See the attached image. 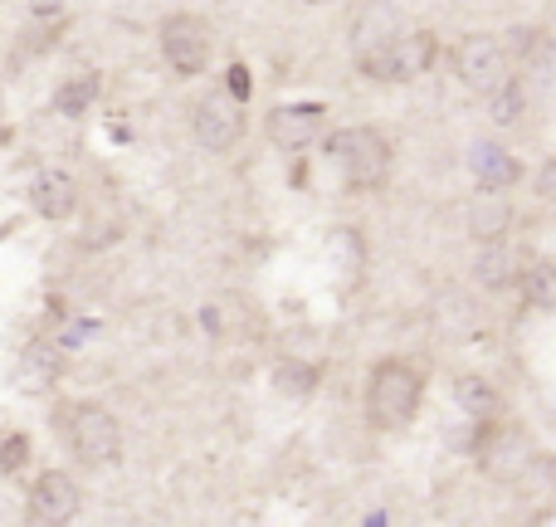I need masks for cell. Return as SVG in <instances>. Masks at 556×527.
Wrapping results in <instances>:
<instances>
[{
    "label": "cell",
    "instance_id": "44dd1931",
    "mask_svg": "<svg viewBox=\"0 0 556 527\" xmlns=\"http://www.w3.org/2000/svg\"><path fill=\"white\" fill-rule=\"evenodd\" d=\"M522 74H538L542 84H556V45L542 35L528 39V49H522Z\"/></svg>",
    "mask_w": 556,
    "mask_h": 527
},
{
    "label": "cell",
    "instance_id": "7a4b0ae2",
    "mask_svg": "<svg viewBox=\"0 0 556 527\" xmlns=\"http://www.w3.org/2000/svg\"><path fill=\"white\" fill-rule=\"evenodd\" d=\"M327 156L352 191H376L391 176V142L376 127H342L337 137H327Z\"/></svg>",
    "mask_w": 556,
    "mask_h": 527
},
{
    "label": "cell",
    "instance_id": "e0dca14e",
    "mask_svg": "<svg viewBox=\"0 0 556 527\" xmlns=\"http://www.w3.org/2000/svg\"><path fill=\"white\" fill-rule=\"evenodd\" d=\"M522 298H528L532 308H556V260H532V264H522Z\"/></svg>",
    "mask_w": 556,
    "mask_h": 527
},
{
    "label": "cell",
    "instance_id": "d4e9b609",
    "mask_svg": "<svg viewBox=\"0 0 556 527\" xmlns=\"http://www.w3.org/2000/svg\"><path fill=\"white\" fill-rule=\"evenodd\" d=\"M225 88H235L240 98H250V74H244V68L235 64V68H230V78H225Z\"/></svg>",
    "mask_w": 556,
    "mask_h": 527
},
{
    "label": "cell",
    "instance_id": "5bb4252c",
    "mask_svg": "<svg viewBox=\"0 0 556 527\" xmlns=\"http://www.w3.org/2000/svg\"><path fill=\"white\" fill-rule=\"evenodd\" d=\"M469 235L473 240H503L508 235V225H513V205H508V196L503 191H493V186H483L479 196L469 201Z\"/></svg>",
    "mask_w": 556,
    "mask_h": 527
},
{
    "label": "cell",
    "instance_id": "52a82bcc",
    "mask_svg": "<svg viewBox=\"0 0 556 527\" xmlns=\"http://www.w3.org/2000/svg\"><path fill=\"white\" fill-rule=\"evenodd\" d=\"M195 137H201L205 152H235L244 137V98L235 88H211V93L195 103V117H191Z\"/></svg>",
    "mask_w": 556,
    "mask_h": 527
},
{
    "label": "cell",
    "instance_id": "9c48e42d",
    "mask_svg": "<svg viewBox=\"0 0 556 527\" xmlns=\"http://www.w3.org/2000/svg\"><path fill=\"white\" fill-rule=\"evenodd\" d=\"M74 513H78V484L68 479L64 469L39 474V479H35V493H29L25 518L39 523V527H59V523L74 518Z\"/></svg>",
    "mask_w": 556,
    "mask_h": 527
},
{
    "label": "cell",
    "instance_id": "603a6c76",
    "mask_svg": "<svg viewBox=\"0 0 556 527\" xmlns=\"http://www.w3.org/2000/svg\"><path fill=\"white\" fill-rule=\"evenodd\" d=\"M532 186H538V196L547 205H556V156H547V162L538 166V176H532Z\"/></svg>",
    "mask_w": 556,
    "mask_h": 527
},
{
    "label": "cell",
    "instance_id": "6da1fadb",
    "mask_svg": "<svg viewBox=\"0 0 556 527\" xmlns=\"http://www.w3.org/2000/svg\"><path fill=\"white\" fill-rule=\"evenodd\" d=\"M425 401V376L415 362L405 356H386L371 366V381H366V415H371L376 430H405L415 421Z\"/></svg>",
    "mask_w": 556,
    "mask_h": 527
},
{
    "label": "cell",
    "instance_id": "9a60e30c",
    "mask_svg": "<svg viewBox=\"0 0 556 527\" xmlns=\"http://www.w3.org/2000/svg\"><path fill=\"white\" fill-rule=\"evenodd\" d=\"M74 201H78L74 176H64V172H39L35 186H29V205H35L45 221H64V215H74Z\"/></svg>",
    "mask_w": 556,
    "mask_h": 527
},
{
    "label": "cell",
    "instance_id": "d6986e66",
    "mask_svg": "<svg viewBox=\"0 0 556 527\" xmlns=\"http://www.w3.org/2000/svg\"><path fill=\"white\" fill-rule=\"evenodd\" d=\"M54 376H59V352L54 347H29L25 352V362H20V386L25 391H45V386H54Z\"/></svg>",
    "mask_w": 556,
    "mask_h": 527
},
{
    "label": "cell",
    "instance_id": "3957f363",
    "mask_svg": "<svg viewBox=\"0 0 556 527\" xmlns=\"http://www.w3.org/2000/svg\"><path fill=\"white\" fill-rule=\"evenodd\" d=\"M59 435L68 440V450L78 454L84 464H113L117 450H123V430L117 421L93 401H74V405H59Z\"/></svg>",
    "mask_w": 556,
    "mask_h": 527
},
{
    "label": "cell",
    "instance_id": "277c9868",
    "mask_svg": "<svg viewBox=\"0 0 556 527\" xmlns=\"http://www.w3.org/2000/svg\"><path fill=\"white\" fill-rule=\"evenodd\" d=\"M450 64H454V74H459V84L473 88V93H483V98L498 93L508 78H518L513 74L508 45H503L498 35H483V29H473V35H464L459 45H454Z\"/></svg>",
    "mask_w": 556,
    "mask_h": 527
},
{
    "label": "cell",
    "instance_id": "2e32d148",
    "mask_svg": "<svg viewBox=\"0 0 556 527\" xmlns=\"http://www.w3.org/2000/svg\"><path fill=\"white\" fill-rule=\"evenodd\" d=\"M454 401H459V411L469 415V421H498V415H503V396L493 391L483 376H459Z\"/></svg>",
    "mask_w": 556,
    "mask_h": 527
},
{
    "label": "cell",
    "instance_id": "cb8c5ba5",
    "mask_svg": "<svg viewBox=\"0 0 556 527\" xmlns=\"http://www.w3.org/2000/svg\"><path fill=\"white\" fill-rule=\"evenodd\" d=\"M25 450H29V444H25V435H10V440L0 444V469H10V474H15L20 464H25Z\"/></svg>",
    "mask_w": 556,
    "mask_h": 527
},
{
    "label": "cell",
    "instance_id": "5b68a950",
    "mask_svg": "<svg viewBox=\"0 0 556 527\" xmlns=\"http://www.w3.org/2000/svg\"><path fill=\"white\" fill-rule=\"evenodd\" d=\"M434 54H440V45H434L430 29H401L381 54L362 59V74L381 78V84H410V78H420L434 64Z\"/></svg>",
    "mask_w": 556,
    "mask_h": 527
},
{
    "label": "cell",
    "instance_id": "8fae6325",
    "mask_svg": "<svg viewBox=\"0 0 556 527\" xmlns=\"http://www.w3.org/2000/svg\"><path fill=\"white\" fill-rule=\"evenodd\" d=\"M401 29H405V20H401V10H395V5H366L362 15H356V29H352L356 64H362V59H371V54H381V49L391 45Z\"/></svg>",
    "mask_w": 556,
    "mask_h": 527
},
{
    "label": "cell",
    "instance_id": "484cf974",
    "mask_svg": "<svg viewBox=\"0 0 556 527\" xmlns=\"http://www.w3.org/2000/svg\"><path fill=\"white\" fill-rule=\"evenodd\" d=\"M64 5V0H29V10H35V15H45V10H59Z\"/></svg>",
    "mask_w": 556,
    "mask_h": 527
},
{
    "label": "cell",
    "instance_id": "7402d4cb",
    "mask_svg": "<svg viewBox=\"0 0 556 527\" xmlns=\"http://www.w3.org/2000/svg\"><path fill=\"white\" fill-rule=\"evenodd\" d=\"M278 386L293 396H307L317 386V366H303V362H283L278 366Z\"/></svg>",
    "mask_w": 556,
    "mask_h": 527
},
{
    "label": "cell",
    "instance_id": "ac0fdd59",
    "mask_svg": "<svg viewBox=\"0 0 556 527\" xmlns=\"http://www.w3.org/2000/svg\"><path fill=\"white\" fill-rule=\"evenodd\" d=\"M98 93H103V78H98V74H78V78H68V84L54 93V108L64 117H78V113H88V108L98 103Z\"/></svg>",
    "mask_w": 556,
    "mask_h": 527
},
{
    "label": "cell",
    "instance_id": "4fadbf2b",
    "mask_svg": "<svg viewBox=\"0 0 556 527\" xmlns=\"http://www.w3.org/2000/svg\"><path fill=\"white\" fill-rule=\"evenodd\" d=\"M469 166H473V176H479V186H493V191H508V186L522 181L518 156H513L503 142H473Z\"/></svg>",
    "mask_w": 556,
    "mask_h": 527
},
{
    "label": "cell",
    "instance_id": "ffe728a7",
    "mask_svg": "<svg viewBox=\"0 0 556 527\" xmlns=\"http://www.w3.org/2000/svg\"><path fill=\"white\" fill-rule=\"evenodd\" d=\"M493 103H489V117L498 127H508V123H518L522 117V108H528V88H522V78H508V84L498 88V93H489Z\"/></svg>",
    "mask_w": 556,
    "mask_h": 527
},
{
    "label": "cell",
    "instance_id": "8992f818",
    "mask_svg": "<svg viewBox=\"0 0 556 527\" xmlns=\"http://www.w3.org/2000/svg\"><path fill=\"white\" fill-rule=\"evenodd\" d=\"M473 454H479V469L493 474V479H522V474H528V464L538 460L528 435H522L518 425H503V421H479Z\"/></svg>",
    "mask_w": 556,
    "mask_h": 527
},
{
    "label": "cell",
    "instance_id": "ba28073f",
    "mask_svg": "<svg viewBox=\"0 0 556 527\" xmlns=\"http://www.w3.org/2000/svg\"><path fill=\"white\" fill-rule=\"evenodd\" d=\"M162 59L172 64V74L191 78L211 64V29L195 15H172L162 25Z\"/></svg>",
    "mask_w": 556,
    "mask_h": 527
},
{
    "label": "cell",
    "instance_id": "7c38bea8",
    "mask_svg": "<svg viewBox=\"0 0 556 527\" xmlns=\"http://www.w3.org/2000/svg\"><path fill=\"white\" fill-rule=\"evenodd\" d=\"M473 278L483 288H513L522 278V254L508 240H479V260H473Z\"/></svg>",
    "mask_w": 556,
    "mask_h": 527
},
{
    "label": "cell",
    "instance_id": "30bf717a",
    "mask_svg": "<svg viewBox=\"0 0 556 527\" xmlns=\"http://www.w3.org/2000/svg\"><path fill=\"white\" fill-rule=\"evenodd\" d=\"M323 123H327L323 103H283L269 113V137H274V147H283V152H303L307 142H317Z\"/></svg>",
    "mask_w": 556,
    "mask_h": 527
}]
</instances>
